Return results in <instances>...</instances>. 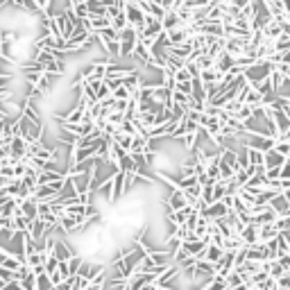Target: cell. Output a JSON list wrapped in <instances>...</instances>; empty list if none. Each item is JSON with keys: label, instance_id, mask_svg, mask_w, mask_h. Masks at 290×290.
<instances>
[{"label": "cell", "instance_id": "cell-1", "mask_svg": "<svg viewBox=\"0 0 290 290\" xmlns=\"http://www.w3.org/2000/svg\"><path fill=\"white\" fill-rule=\"evenodd\" d=\"M136 43H139V34H136L134 27H125L118 32V59H129L132 52H134Z\"/></svg>", "mask_w": 290, "mask_h": 290}, {"label": "cell", "instance_id": "cell-2", "mask_svg": "<svg viewBox=\"0 0 290 290\" xmlns=\"http://www.w3.org/2000/svg\"><path fill=\"white\" fill-rule=\"evenodd\" d=\"M166 202V213H170V211H179L184 209V206H188L186 197H184V193L179 191V188H170V195H168V199H163Z\"/></svg>", "mask_w": 290, "mask_h": 290}, {"label": "cell", "instance_id": "cell-3", "mask_svg": "<svg viewBox=\"0 0 290 290\" xmlns=\"http://www.w3.org/2000/svg\"><path fill=\"white\" fill-rule=\"evenodd\" d=\"M199 213H202L204 218H209V220L213 222V220H220V218H225V215L229 213V209H227V206H225V202L220 199V202H213V204L204 206V209L199 211Z\"/></svg>", "mask_w": 290, "mask_h": 290}, {"label": "cell", "instance_id": "cell-4", "mask_svg": "<svg viewBox=\"0 0 290 290\" xmlns=\"http://www.w3.org/2000/svg\"><path fill=\"white\" fill-rule=\"evenodd\" d=\"M73 247H70L66 241H61V238H54L52 241V256L57 258V261H68L70 256H73Z\"/></svg>", "mask_w": 290, "mask_h": 290}, {"label": "cell", "instance_id": "cell-5", "mask_svg": "<svg viewBox=\"0 0 290 290\" xmlns=\"http://www.w3.org/2000/svg\"><path fill=\"white\" fill-rule=\"evenodd\" d=\"M286 163V156L284 154H279V152L274 150H268V152H263V166L265 168H274V166H284Z\"/></svg>", "mask_w": 290, "mask_h": 290}, {"label": "cell", "instance_id": "cell-6", "mask_svg": "<svg viewBox=\"0 0 290 290\" xmlns=\"http://www.w3.org/2000/svg\"><path fill=\"white\" fill-rule=\"evenodd\" d=\"M220 77H222V73L215 68V66H211V68H206V70H199V82H202V84H218Z\"/></svg>", "mask_w": 290, "mask_h": 290}, {"label": "cell", "instance_id": "cell-7", "mask_svg": "<svg viewBox=\"0 0 290 290\" xmlns=\"http://www.w3.org/2000/svg\"><path fill=\"white\" fill-rule=\"evenodd\" d=\"M161 25H163V32H170L175 27H182V18L177 16V11H166L161 18Z\"/></svg>", "mask_w": 290, "mask_h": 290}, {"label": "cell", "instance_id": "cell-8", "mask_svg": "<svg viewBox=\"0 0 290 290\" xmlns=\"http://www.w3.org/2000/svg\"><path fill=\"white\" fill-rule=\"evenodd\" d=\"M150 50L145 48V46H141V41L136 43V48H134V52H132V57L129 59H134L136 64H141V66H147V61H150Z\"/></svg>", "mask_w": 290, "mask_h": 290}, {"label": "cell", "instance_id": "cell-9", "mask_svg": "<svg viewBox=\"0 0 290 290\" xmlns=\"http://www.w3.org/2000/svg\"><path fill=\"white\" fill-rule=\"evenodd\" d=\"M215 68L220 70V73H229V70L234 68V54L222 50V52L218 54V59H215Z\"/></svg>", "mask_w": 290, "mask_h": 290}, {"label": "cell", "instance_id": "cell-10", "mask_svg": "<svg viewBox=\"0 0 290 290\" xmlns=\"http://www.w3.org/2000/svg\"><path fill=\"white\" fill-rule=\"evenodd\" d=\"M222 256H225V249H222V247H218V245H206L202 261H209V263H213V265H215Z\"/></svg>", "mask_w": 290, "mask_h": 290}, {"label": "cell", "instance_id": "cell-11", "mask_svg": "<svg viewBox=\"0 0 290 290\" xmlns=\"http://www.w3.org/2000/svg\"><path fill=\"white\" fill-rule=\"evenodd\" d=\"M64 177H66L64 172L41 170V172H37V186H41V184H50V182H57V179H64Z\"/></svg>", "mask_w": 290, "mask_h": 290}, {"label": "cell", "instance_id": "cell-12", "mask_svg": "<svg viewBox=\"0 0 290 290\" xmlns=\"http://www.w3.org/2000/svg\"><path fill=\"white\" fill-rule=\"evenodd\" d=\"M111 141H113L116 145H120V147H123V150L129 154V145H132V136H129V134H123V132H116V134L111 136Z\"/></svg>", "mask_w": 290, "mask_h": 290}, {"label": "cell", "instance_id": "cell-13", "mask_svg": "<svg viewBox=\"0 0 290 290\" xmlns=\"http://www.w3.org/2000/svg\"><path fill=\"white\" fill-rule=\"evenodd\" d=\"M247 161H249V166H263V152L247 147Z\"/></svg>", "mask_w": 290, "mask_h": 290}, {"label": "cell", "instance_id": "cell-14", "mask_svg": "<svg viewBox=\"0 0 290 290\" xmlns=\"http://www.w3.org/2000/svg\"><path fill=\"white\" fill-rule=\"evenodd\" d=\"M111 27L116 30V32H120V30H125V27H127V18H125V11L123 9H120L118 14L111 18Z\"/></svg>", "mask_w": 290, "mask_h": 290}, {"label": "cell", "instance_id": "cell-15", "mask_svg": "<svg viewBox=\"0 0 290 290\" xmlns=\"http://www.w3.org/2000/svg\"><path fill=\"white\" fill-rule=\"evenodd\" d=\"M111 97L113 100H129V97H132V91L125 89V86H116V89L111 91Z\"/></svg>", "mask_w": 290, "mask_h": 290}, {"label": "cell", "instance_id": "cell-16", "mask_svg": "<svg viewBox=\"0 0 290 290\" xmlns=\"http://www.w3.org/2000/svg\"><path fill=\"white\" fill-rule=\"evenodd\" d=\"M195 66H197L199 70H206V68H211V66H215V61L211 59L209 54H199L197 59H195Z\"/></svg>", "mask_w": 290, "mask_h": 290}, {"label": "cell", "instance_id": "cell-17", "mask_svg": "<svg viewBox=\"0 0 290 290\" xmlns=\"http://www.w3.org/2000/svg\"><path fill=\"white\" fill-rule=\"evenodd\" d=\"M0 281H2V284H7V281H18V274L0 265Z\"/></svg>", "mask_w": 290, "mask_h": 290}, {"label": "cell", "instance_id": "cell-18", "mask_svg": "<svg viewBox=\"0 0 290 290\" xmlns=\"http://www.w3.org/2000/svg\"><path fill=\"white\" fill-rule=\"evenodd\" d=\"M281 175V166H274V168H265V179L272 182V179H279Z\"/></svg>", "mask_w": 290, "mask_h": 290}, {"label": "cell", "instance_id": "cell-19", "mask_svg": "<svg viewBox=\"0 0 290 290\" xmlns=\"http://www.w3.org/2000/svg\"><path fill=\"white\" fill-rule=\"evenodd\" d=\"M188 80H193V77H191V73H188L186 68L175 70V84H177V82H188Z\"/></svg>", "mask_w": 290, "mask_h": 290}, {"label": "cell", "instance_id": "cell-20", "mask_svg": "<svg viewBox=\"0 0 290 290\" xmlns=\"http://www.w3.org/2000/svg\"><path fill=\"white\" fill-rule=\"evenodd\" d=\"M277 261H279V265L284 270H290V252H286V254H281L279 258H277Z\"/></svg>", "mask_w": 290, "mask_h": 290}, {"label": "cell", "instance_id": "cell-21", "mask_svg": "<svg viewBox=\"0 0 290 290\" xmlns=\"http://www.w3.org/2000/svg\"><path fill=\"white\" fill-rule=\"evenodd\" d=\"M249 2H252V0H231L229 5H231V7H236V9L241 11V9H245V7H247Z\"/></svg>", "mask_w": 290, "mask_h": 290}, {"label": "cell", "instance_id": "cell-22", "mask_svg": "<svg viewBox=\"0 0 290 290\" xmlns=\"http://www.w3.org/2000/svg\"><path fill=\"white\" fill-rule=\"evenodd\" d=\"M279 179H290V161H286L284 166H281V175Z\"/></svg>", "mask_w": 290, "mask_h": 290}, {"label": "cell", "instance_id": "cell-23", "mask_svg": "<svg viewBox=\"0 0 290 290\" xmlns=\"http://www.w3.org/2000/svg\"><path fill=\"white\" fill-rule=\"evenodd\" d=\"M2 127H5V120H0V136H2Z\"/></svg>", "mask_w": 290, "mask_h": 290}]
</instances>
